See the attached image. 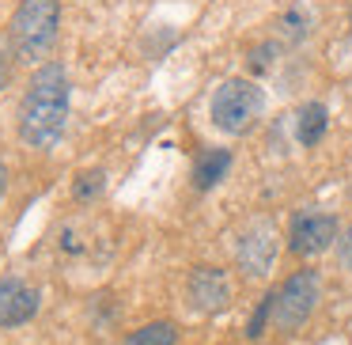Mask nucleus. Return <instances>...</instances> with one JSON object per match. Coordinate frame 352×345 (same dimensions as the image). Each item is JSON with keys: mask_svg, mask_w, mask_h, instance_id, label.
Instances as JSON below:
<instances>
[{"mask_svg": "<svg viewBox=\"0 0 352 345\" xmlns=\"http://www.w3.org/2000/svg\"><path fill=\"white\" fill-rule=\"evenodd\" d=\"M65 122H69V72H65L61 61H46L42 69H34L23 99H19V114H16L19 140L27 148L46 152L61 140Z\"/></svg>", "mask_w": 352, "mask_h": 345, "instance_id": "obj_1", "label": "nucleus"}, {"mask_svg": "<svg viewBox=\"0 0 352 345\" xmlns=\"http://www.w3.org/2000/svg\"><path fill=\"white\" fill-rule=\"evenodd\" d=\"M57 34H61V0H19L8 23V42L16 57L42 61L57 46Z\"/></svg>", "mask_w": 352, "mask_h": 345, "instance_id": "obj_2", "label": "nucleus"}, {"mask_svg": "<svg viewBox=\"0 0 352 345\" xmlns=\"http://www.w3.org/2000/svg\"><path fill=\"white\" fill-rule=\"evenodd\" d=\"M261 110H265V92H261L254 80H223L216 87L212 103H208V114H212V125L228 137H243L258 125Z\"/></svg>", "mask_w": 352, "mask_h": 345, "instance_id": "obj_3", "label": "nucleus"}, {"mask_svg": "<svg viewBox=\"0 0 352 345\" xmlns=\"http://www.w3.org/2000/svg\"><path fill=\"white\" fill-rule=\"evenodd\" d=\"M318 273L314 269H296V273L288 277V281L280 284V292H276V307H273V322L276 330H299L307 319H311L314 304H318Z\"/></svg>", "mask_w": 352, "mask_h": 345, "instance_id": "obj_4", "label": "nucleus"}, {"mask_svg": "<svg viewBox=\"0 0 352 345\" xmlns=\"http://www.w3.org/2000/svg\"><path fill=\"white\" fill-rule=\"evenodd\" d=\"M276 228L269 220H254L243 228V236H239L235 243V262L239 269H243L246 277H265L269 269H273L276 262V251H280V243H276Z\"/></svg>", "mask_w": 352, "mask_h": 345, "instance_id": "obj_5", "label": "nucleus"}, {"mask_svg": "<svg viewBox=\"0 0 352 345\" xmlns=\"http://www.w3.org/2000/svg\"><path fill=\"white\" fill-rule=\"evenodd\" d=\"M337 231H341V224L333 213H299L288 228V251L299 258L322 254L326 247H333Z\"/></svg>", "mask_w": 352, "mask_h": 345, "instance_id": "obj_6", "label": "nucleus"}, {"mask_svg": "<svg viewBox=\"0 0 352 345\" xmlns=\"http://www.w3.org/2000/svg\"><path fill=\"white\" fill-rule=\"evenodd\" d=\"M186 292H190V304L197 307L201 315H216V311H223V307L231 304L228 273L216 269V266H197V269H193Z\"/></svg>", "mask_w": 352, "mask_h": 345, "instance_id": "obj_7", "label": "nucleus"}, {"mask_svg": "<svg viewBox=\"0 0 352 345\" xmlns=\"http://www.w3.org/2000/svg\"><path fill=\"white\" fill-rule=\"evenodd\" d=\"M38 315V289L23 281H0V330L23 326Z\"/></svg>", "mask_w": 352, "mask_h": 345, "instance_id": "obj_8", "label": "nucleus"}, {"mask_svg": "<svg viewBox=\"0 0 352 345\" xmlns=\"http://www.w3.org/2000/svg\"><path fill=\"white\" fill-rule=\"evenodd\" d=\"M231 167V152L228 148H205V152L193 160V186L197 190H212Z\"/></svg>", "mask_w": 352, "mask_h": 345, "instance_id": "obj_9", "label": "nucleus"}, {"mask_svg": "<svg viewBox=\"0 0 352 345\" xmlns=\"http://www.w3.org/2000/svg\"><path fill=\"white\" fill-rule=\"evenodd\" d=\"M326 125H329L326 107H322V103H303V107H299V114H296V137H299V145H303V148L318 145V140L326 137Z\"/></svg>", "mask_w": 352, "mask_h": 345, "instance_id": "obj_10", "label": "nucleus"}, {"mask_svg": "<svg viewBox=\"0 0 352 345\" xmlns=\"http://www.w3.org/2000/svg\"><path fill=\"white\" fill-rule=\"evenodd\" d=\"M178 342V330L170 322H148V326L133 330L125 337V345H175Z\"/></svg>", "mask_w": 352, "mask_h": 345, "instance_id": "obj_11", "label": "nucleus"}, {"mask_svg": "<svg viewBox=\"0 0 352 345\" xmlns=\"http://www.w3.org/2000/svg\"><path fill=\"white\" fill-rule=\"evenodd\" d=\"M276 27H280V34L292 42V46H296V42H303L307 34H311V12H303V8H288V12L280 16V23H276Z\"/></svg>", "mask_w": 352, "mask_h": 345, "instance_id": "obj_12", "label": "nucleus"}, {"mask_svg": "<svg viewBox=\"0 0 352 345\" xmlns=\"http://www.w3.org/2000/svg\"><path fill=\"white\" fill-rule=\"evenodd\" d=\"M273 307H276V292H265L261 304H258V311L250 315V322H246V337H250V342H258V337L265 334V322L273 319Z\"/></svg>", "mask_w": 352, "mask_h": 345, "instance_id": "obj_13", "label": "nucleus"}, {"mask_svg": "<svg viewBox=\"0 0 352 345\" xmlns=\"http://www.w3.org/2000/svg\"><path fill=\"white\" fill-rule=\"evenodd\" d=\"M102 186H107V175H102L99 167H95V171H80L72 194H76V201H91V198H99V194H102Z\"/></svg>", "mask_w": 352, "mask_h": 345, "instance_id": "obj_14", "label": "nucleus"}, {"mask_svg": "<svg viewBox=\"0 0 352 345\" xmlns=\"http://www.w3.org/2000/svg\"><path fill=\"white\" fill-rule=\"evenodd\" d=\"M276 54H280V42H261V46L250 50L246 65H250V72H265V69H273Z\"/></svg>", "mask_w": 352, "mask_h": 345, "instance_id": "obj_15", "label": "nucleus"}, {"mask_svg": "<svg viewBox=\"0 0 352 345\" xmlns=\"http://www.w3.org/2000/svg\"><path fill=\"white\" fill-rule=\"evenodd\" d=\"M12 61H16V50H12L8 39H0V87L12 80Z\"/></svg>", "mask_w": 352, "mask_h": 345, "instance_id": "obj_16", "label": "nucleus"}, {"mask_svg": "<svg viewBox=\"0 0 352 345\" xmlns=\"http://www.w3.org/2000/svg\"><path fill=\"white\" fill-rule=\"evenodd\" d=\"M341 266H344V269H349V273H352V228H349V231H344V236H341Z\"/></svg>", "mask_w": 352, "mask_h": 345, "instance_id": "obj_17", "label": "nucleus"}, {"mask_svg": "<svg viewBox=\"0 0 352 345\" xmlns=\"http://www.w3.org/2000/svg\"><path fill=\"white\" fill-rule=\"evenodd\" d=\"M4 194H8V167L0 163V201H4Z\"/></svg>", "mask_w": 352, "mask_h": 345, "instance_id": "obj_18", "label": "nucleus"}]
</instances>
